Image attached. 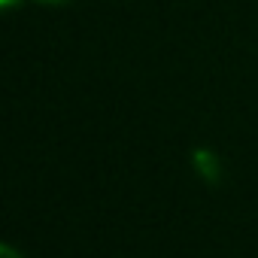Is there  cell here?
Returning <instances> with one entry per match:
<instances>
[{
    "label": "cell",
    "mask_w": 258,
    "mask_h": 258,
    "mask_svg": "<svg viewBox=\"0 0 258 258\" xmlns=\"http://www.w3.org/2000/svg\"><path fill=\"white\" fill-rule=\"evenodd\" d=\"M4 258H19V255H16V252H13L10 246H7V249H4Z\"/></svg>",
    "instance_id": "obj_1"
},
{
    "label": "cell",
    "mask_w": 258,
    "mask_h": 258,
    "mask_svg": "<svg viewBox=\"0 0 258 258\" xmlns=\"http://www.w3.org/2000/svg\"><path fill=\"white\" fill-rule=\"evenodd\" d=\"M40 4H64V0H40Z\"/></svg>",
    "instance_id": "obj_2"
},
{
    "label": "cell",
    "mask_w": 258,
    "mask_h": 258,
    "mask_svg": "<svg viewBox=\"0 0 258 258\" xmlns=\"http://www.w3.org/2000/svg\"><path fill=\"white\" fill-rule=\"evenodd\" d=\"M0 4H4V7H13V4H16V0H0Z\"/></svg>",
    "instance_id": "obj_3"
}]
</instances>
